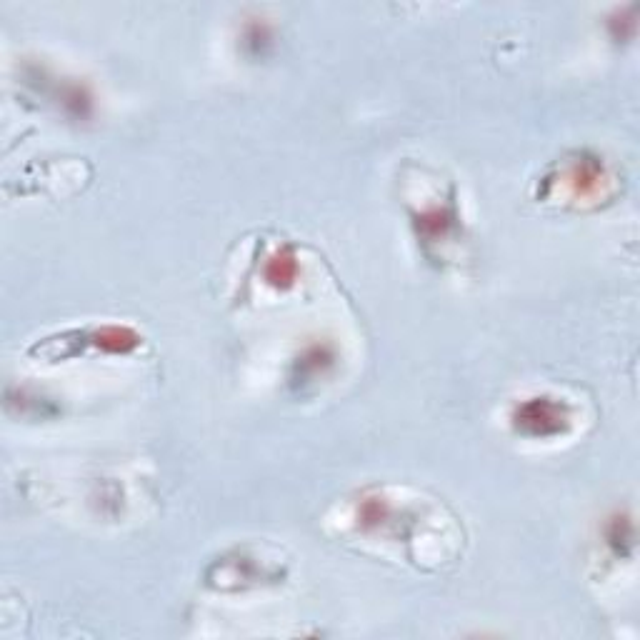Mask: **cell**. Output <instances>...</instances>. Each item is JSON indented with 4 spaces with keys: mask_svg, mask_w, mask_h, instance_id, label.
I'll return each instance as SVG.
<instances>
[{
    "mask_svg": "<svg viewBox=\"0 0 640 640\" xmlns=\"http://www.w3.org/2000/svg\"><path fill=\"white\" fill-rule=\"evenodd\" d=\"M565 415L563 410H560V405L550 403V400H530V403L520 405L518 410V423L523 425V428L533 430V433H553V430H560V425H563Z\"/></svg>",
    "mask_w": 640,
    "mask_h": 640,
    "instance_id": "1",
    "label": "cell"
}]
</instances>
